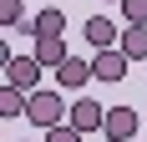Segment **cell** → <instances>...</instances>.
Here are the masks:
<instances>
[{
    "label": "cell",
    "instance_id": "cell-1",
    "mask_svg": "<svg viewBox=\"0 0 147 142\" xmlns=\"http://www.w3.org/2000/svg\"><path fill=\"white\" fill-rule=\"evenodd\" d=\"M66 112H71V107H61V91H30V112L26 117L36 127H61Z\"/></svg>",
    "mask_w": 147,
    "mask_h": 142
},
{
    "label": "cell",
    "instance_id": "cell-2",
    "mask_svg": "<svg viewBox=\"0 0 147 142\" xmlns=\"http://www.w3.org/2000/svg\"><path fill=\"white\" fill-rule=\"evenodd\" d=\"M41 61L36 56H15L10 66H5V86H15V91H41Z\"/></svg>",
    "mask_w": 147,
    "mask_h": 142
},
{
    "label": "cell",
    "instance_id": "cell-3",
    "mask_svg": "<svg viewBox=\"0 0 147 142\" xmlns=\"http://www.w3.org/2000/svg\"><path fill=\"white\" fill-rule=\"evenodd\" d=\"M66 122H71L76 132H102V127H107V107H102V101H91V97H81V101H71Z\"/></svg>",
    "mask_w": 147,
    "mask_h": 142
},
{
    "label": "cell",
    "instance_id": "cell-4",
    "mask_svg": "<svg viewBox=\"0 0 147 142\" xmlns=\"http://www.w3.org/2000/svg\"><path fill=\"white\" fill-rule=\"evenodd\" d=\"M127 66H132V61L122 56V46H112V51H96V56H91V76H96V81H122V76H127Z\"/></svg>",
    "mask_w": 147,
    "mask_h": 142
},
{
    "label": "cell",
    "instance_id": "cell-5",
    "mask_svg": "<svg viewBox=\"0 0 147 142\" xmlns=\"http://www.w3.org/2000/svg\"><path fill=\"white\" fill-rule=\"evenodd\" d=\"M107 142H132L137 137V112L132 107H107Z\"/></svg>",
    "mask_w": 147,
    "mask_h": 142
},
{
    "label": "cell",
    "instance_id": "cell-6",
    "mask_svg": "<svg viewBox=\"0 0 147 142\" xmlns=\"http://www.w3.org/2000/svg\"><path fill=\"white\" fill-rule=\"evenodd\" d=\"M30 56L41 61L46 71H56V66H66V61H71V51H66V41H61V36H36V51H30Z\"/></svg>",
    "mask_w": 147,
    "mask_h": 142
},
{
    "label": "cell",
    "instance_id": "cell-7",
    "mask_svg": "<svg viewBox=\"0 0 147 142\" xmlns=\"http://www.w3.org/2000/svg\"><path fill=\"white\" fill-rule=\"evenodd\" d=\"M86 81H96V76H91V61L71 56L66 66H56V86H66V91H81Z\"/></svg>",
    "mask_w": 147,
    "mask_h": 142
},
{
    "label": "cell",
    "instance_id": "cell-8",
    "mask_svg": "<svg viewBox=\"0 0 147 142\" xmlns=\"http://www.w3.org/2000/svg\"><path fill=\"white\" fill-rule=\"evenodd\" d=\"M20 26H26L30 36H61V30H66V10H61V5H46L36 20H20Z\"/></svg>",
    "mask_w": 147,
    "mask_h": 142
},
{
    "label": "cell",
    "instance_id": "cell-9",
    "mask_svg": "<svg viewBox=\"0 0 147 142\" xmlns=\"http://www.w3.org/2000/svg\"><path fill=\"white\" fill-rule=\"evenodd\" d=\"M86 41L96 46V51H112V46H122V30L107 20V15H91L86 20Z\"/></svg>",
    "mask_w": 147,
    "mask_h": 142
},
{
    "label": "cell",
    "instance_id": "cell-10",
    "mask_svg": "<svg viewBox=\"0 0 147 142\" xmlns=\"http://www.w3.org/2000/svg\"><path fill=\"white\" fill-rule=\"evenodd\" d=\"M122 56L147 66V26H127V30H122Z\"/></svg>",
    "mask_w": 147,
    "mask_h": 142
},
{
    "label": "cell",
    "instance_id": "cell-11",
    "mask_svg": "<svg viewBox=\"0 0 147 142\" xmlns=\"http://www.w3.org/2000/svg\"><path fill=\"white\" fill-rule=\"evenodd\" d=\"M26 112H30V91L0 86V117H26Z\"/></svg>",
    "mask_w": 147,
    "mask_h": 142
},
{
    "label": "cell",
    "instance_id": "cell-12",
    "mask_svg": "<svg viewBox=\"0 0 147 142\" xmlns=\"http://www.w3.org/2000/svg\"><path fill=\"white\" fill-rule=\"evenodd\" d=\"M20 20H26V5H20V0H0V26L10 30V26H20Z\"/></svg>",
    "mask_w": 147,
    "mask_h": 142
},
{
    "label": "cell",
    "instance_id": "cell-13",
    "mask_svg": "<svg viewBox=\"0 0 147 142\" xmlns=\"http://www.w3.org/2000/svg\"><path fill=\"white\" fill-rule=\"evenodd\" d=\"M122 15L127 26H147V0H122Z\"/></svg>",
    "mask_w": 147,
    "mask_h": 142
},
{
    "label": "cell",
    "instance_id": "cell-14",
    "mask_svg": "<svg viewBox=\"0 0 147 142\" xmlns=\"http://www.w3.org/2000/svg\"><path fill=\"white\" fill-rule=\"evenodd\" d=\"M86 132H76L71 122H61V127H46V142H81Z\"/></svg>",
    "mask_w": 147,
    "mask_h": 142
},
{
    "label": "cell",
    "instance_id": "cell-15",
    "mask_svg": "<svg viewBox=\"0 0 147 142\" xmlns=\"http://www.w3.org/2000/svg\"><path fill=\"white\" fill-rule=\"evenodd\" d=\"M117 5H122V0H117Z\"/></svg>",
    "mask_w": 147,
    "mask_h": 142
}]
</instances>
